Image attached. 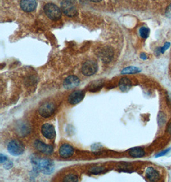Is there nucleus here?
Returning a JSON list of instances; mask_svg holds the SVG:
<instances>
[{
	"mask_svg": "<svg viewBox=\"0 0 171 182\" xmlns=\"http://www.w3.org/2000/svg\"><path fill=\"white\" fill-rule=\"evenodd\" d=\"M31 162L35 171L41 172L44 175H50L54 171V163L48 158H39L35 155H32Z\"/></svg>",
	"mask_w": 171,
	"mask_h": 182,
	"instance_id": "f257e3e1",
	"label": "nucleus"
},
{
	"mask_svg": "<svg viewBox=\"0 0 171 182\" xmlns=\"http://www.w3.org/2000/svg\"><path fill=\"white\" fill-rule=\"evenodd\" d=\"M7 150L9 154L13 156H19L23 154L25 146L21 142L18 140H12L10 141L7 146Z\"/></svg>",
	"mask_w": 171,
	"mask_h": 182,
	"instance_id": "f03ea898",
	"label": "nucleus"
},
{
	"mask_svg": "<svg viewBox=\"0 0 171 182\" xmlns=\"http://www.w3.org/2000/svg\"><path fill=\"white\" fill-rule=\"evenodd\" d=\"M44 10L46 15L52 20H58L62 16L61 10L55 4H46L44 7Z\"/></svg>",
	"mask_w": 171,
	"mask_h": 182,
	"instance_id": "7ed1b4c3",
	"label": "nucleus"
},
{
	"mask_svg": "<svg viewBox=\"0 0 171 182\" xmlns=\"http://www.w3.org/2000/svg\"><path fill=\"white\" fill-rule=\"evenodd\" d=\"M98 65L97 63L92 60H88L85 62L82 68V72L85 76H90L94 75L97 70Z\"/></svg>",
	"mask_w": 171,
	"mask_h": 182,
	"instance_id": "20e7f679",
	"label": "nucleus"
},
{
	"mask_svg": "<svg viewBox=\"0 0 171 182\" xmlns=\"http://www.w3.org/2000/svg\"><path fill=\"white\" fill-rule=\"evenodd\" d=\"M55 110V106L52 102H44L39 108V113L43 118H47L51 116Z\"/></svg>",
	"mask_w": 171,
	"mask_h": 182,
	"instance_id": "39448f33",
	"label": "nucleus"
},
{
	"mask_svg": "<svg viewBox=\"0 0 171 182\" xmlns=\"http://www.w3.org/2000/svg\"><path fill=\"white\" fill-rule=\"evenodd\" d=\"M97 55L104 63H109L113 58L114 52L110 47H105L97 51Z\"/></svg>",
	"mask_w": 171,
	"mask_h": 182,
	"instance_id": "423d86ee",
	"label": "nucleus"
},
{
	"mask_svg": "<svg viewBox=\"0 0 171 182\" xmlns=\"http://www.w3.org/2000/svg\"><path fill=\"white\" fill-rule=\"evenodd\" d=\"M61 10L65 15L69 17H73L77 14V9L73 3L65 0L61 3Z\"/></svg>",
	"mask_w": 171,
	"mask_h": 182,
	"instance_id": "0eeeda50",
	"label": "nucleus"
},
{
	"mask_svg": "<svg viewBox=\"0 0 171 182\" xmlns=\"http://www.w3.org/2000/svg\"><path fill=\"white\" fill-rule=\"evenodd\" d=\"M34 146L40 152L44 154L51 155L53 152V148L52 145H46L39 140L35 141Z\"/></svg>",
	"mask_w": 171,
	"mask_h": 182,
	"instance_id": "6e6552de",
	"label": "nucleus"
},
{
	"mask_svg": "<svg viewBox=\"0 0 171 182\" xmlns=\"http://www.w3.org/2000/svg\"><path fill=\"white\" fill-rule=\"evenodd\" d=\"M85 97V92L82 90H76L70 94L68 98V102L73 105L79 103Z\"/></svg>",
	"mask_w": 171,
	"mask_h": 182,
	"instance_id": "1a4fd4ad",
	"label": "nucleus"
},
{
	"mask_svg": "<svg viewBox=\"0 0 171 182\" xmlns=\"http://www.w3.org/2000/svg\"><path fill=\"white\" fill-rule=\"evenodd\" d=\"M41 132L43 135L48 139H53L56 136L54 127L49 124H45L42 126Z\"/></svg>",
	"mask_w": 171,
	"mask_h": 182,
	"instance_id": "9d476101",
	"label": "nucleus"
},
{
	"mask_svg": "<svg viewBox=\"0 0 171 182\" xmlns=\"http://www.w3.org/2000/svg\"><path fill=\"white\" fill-rule=\"evenodd\" d=\"M74 150L72 146L69 144H64L59 149V155L62 158H69L73 155Z\"/></svg>",
	"mask_w": 171,
	"mask_h": 182,
	"instance_id": "9b49d317",
	"label": "nucleus"
},
{
	"mask_svg": "<svg viewBox=\"0 0 171 182\" xmlns=\"http://www.w3.org/2000/svg\"><path fill=\"white\" fill-rule=\"evenodd\" d=\"M79 79L75 76H70L67 77L64 81L65 88L70 89L76 88L79 84Z\"/></svg>",
	"mask_w": 171,
	"mask_h": 182,
	"instance_id": "f8f14e48",
	"label": "nucleus"
},
{
	"mask_svg": "<svg viewBox=\"0 0 171 182\" xmlns=\"http://www.w3.org/2000/svg\"><path fill=\"white\" fill-rule=\"evenodd\" d=\"M20 6L25 12H30L36 8L37 2L36 0H21Z\"/></svg>",
	"mask_w": 171,
	"mask_h": 182,
	"instance_id": "ddd939ff",
	"label": "nucleus"
},
{
	"mask_svg": "<svg viewBox=\"0 0 171 182\" xmlns=\"http://www.w3.org/2000/svg\"><path fill=\"white\" fill-rule=\"evenodd\" d=\"M146 176L150 181H156L160 179V174L153 167H148L146 171Z\"/></svg>",
	"mask_w": 171,
	"mask_h": 182,
	"instance_id": "4468645a",
	"label": "nucleus"
},
{
	"mask_svg": "<svg viewBox=\"0 0 171 182\" xmlns=\"http://www.w3.org/2000/svg\"><path fill=\"white\" fill-rule=\"evenodd\" d=\"M119 86L123 92H126L132 87V81L128 77H123L119 80Z\"/></svg>",
	"mask_w": 171,
	"mask_h": 182,
	"instance_id": "2eb2a0df",
	"label": "nucleus"
},
{
	"mask_svg": "<svg viewBox=\"0 0 171 182\" xmlns=\"http://www.w3.org/2000/svg\"><path fill=\"white\" fill-rule=\"evenodd\" d=\"M129 155L133 158H140L145 155V151L142 148L135 147L129 150Z\"/></svg>",
	"mask_w": 171,
	"mask_h": 182,
	"instance_id": "dca6fc26",
	"label": "nucleus"
},
{
	"mask_svg": "<svg viewBox=\"0 0 171 182\" xmlns=\"http://www.w3.org/2000/svg\"><path fill=\"white\" fill-rule=\"evenodd\" d=\"M140 72V69L136 67H128L124 68L122 70V74H136Z\"/></svg>",
	"mask_w": 171,
	"mask_h": 182,
	"instance_id": "f3484780",
	"label": "nucleus"
},
{
	"mask_svg": "<svg viewBox=\"0 0 171 182\" xmlns=\"http://www.w3.org/2000/svg\"><path fill=\"white\" fill-rule=\"evenodd\" d=\"M106 169L105 167H101V166H96V167H94L91 169H89V172L91 174L93 175H97V174H100V173H103L104 172H105Z\"/></svg>",
	"mask_w": 171,
	"mask_h": 182,
	"instance_id": "a211bd4d",
	"label": "nucleus"
},
{
	"mask_svg": "<svg viewBox=\"0 0 171 182\" xmlns=\"http://www.w3.org/2000/svg\"><path fill=\"white\" fill-rule=\"evenodd\" d=\"M150 33V30L148 28L143 26L141 27L139 29V34L140 36L143 38H147Z\"/></svg>",
	"mask_w": 171,
	"mask_h": 182,
	"instance_id": "6ab92c4d",
	"label": "nucleus"
},
{
	"mask_svg": "<svg viewBox=\"0 0 171 182\" xmlns=\"http://www.w3.org/2000/svg\"><path fill=\"white\" fill-rule=\"evenodd\" d=\"M102 86H103V83L101 81H100V80H97V81H96L92 83L91 86L90 87V91L92 92H97V91H98L102 87Z\"/></svg>",
	"mask_w": 171,
	"mask_h": 182,
	"instance_id": "aec40b11",
	"label": "nucleus"
},
{
	"mask_svg": "<svg viewBox=\"0 0 171 182\" xmlns=\"http://www.w3.org/2000/svg\"><path fill=\"white\" fill-rule=\"evenodd\" d=\"M64 181H70V182H74L78 181V176L73 174L67 175L64 178Z\"/></svg>",
	"mask_w": 171,
	"mask_h": 182,
	"instance_id": "412c9836",
	"label": "nucleus"
},
{
	"mask_svg": "<svg viewBox=\"0 0 171 182\" xmlns=\"http://www.w3.org/2000/svg\"><path fill=\"white\" fill-rule=\"evenodd\" d=\"M2 164H3V167H4L5 169H11V168L12 167V166H13V163H12V162L11 160H8V158L4 162H3Z\"/></svg>",
	"mask_w": 171,
	"mask_h": 182,
	"instance_id": "4be33fe9",
	"label": "nucleus"
},
{
	"mask_svg": "<svg viewBox=\"0 0 171 182\" xmlns=\"http://www.w3.org/2000/svg\"><path fill=\"white\" fill-rule=\"evenodd\" d=\"M170 46V43L166 42L162 47L160 48V52H161V53H164L165 50H167L169 48Z\"/></svg>",
	"mask_w": 171,
	"mask_h": 182,
	"instance_id": "5701e85b",
	"label": "nucleus"
},
{
	"mask_svg": "<svg viewBox=\"0 0 171 182\" xmlns=\"http://www.w3.org/2000/svg\"><path fill=\"white\" fill-rule=\"evenodd\" d=\"M165 15L168 18H171V4L166 9Z\"/></svg>",
	"mask_w": 171,
	"mask_h": 182,
	"instance_id": "b1692460",
	"label": "nucleus"
},
{
	"mask_svg": "<svg viewBox=\"0 0 171 182\" xmlns=\"http://www.w3.org/2000/svg\"><path fill=\"white\" fill-rule=\"evenodd\" d=\"M170 148H168V149H166L165 150H164L163 151H162V152L159 153L158 155H156V157H162V156H164L165 155H166L169 151H170Z\"/></svg>",
	"mask_w": 171,
	"mask_h": 182,
	"instance_id": "393cba45",
	"label": "nucleus"
},
{
	"mask_svg": "<svg viewBox=\"0 0 171 182\" xmlns=\"http://www.w3.org/2000/svg\"><path fill=\"white\" fill-rule=\"evenodd\" d=\"M7 159V157L2 154L1 157H0V162H1V164H3Z\"/></svg>",
	"mask_w": 171,
	"mask_h": 182,
	"instance_id": "a878e982",
	"label": "nucleus"
},
{
	"mask_svg": "<svg viewBox=\"0 0 171 182\" xmlns=\"http://www.w3.org/2000/svg\"><path fill=\"white\" fill-rule=\"evenodd\" d=\"M140 58H142V59H144V60H145V59H147V56H146V55L144 53L141 54V55H140Z\"/></svg>",
	"mask_w": 171,
	"mask_h": 182,
	"instance_id": "bb28decb",
	"label": "nucleus"
},
{
	"mask_svg": "<svg viewBox=\"0 0 171 182\" xmlns=\"http://www.w3.org/2000/svg\"><path fill=\"white\" fill-rule=\"evenodd\" d=\"M167 131L169 132V133H170L171 134V124H170L167 127Z\"/></svg>",
	"mask_w": 171,
	"mask_h": 182,
	"instance_id": "cd10ccee",
	"label": "nucleus"
},
{
	"mask_svg": "<svg viewBox=\"0 0 171 182\" xmlns=\"http://www.w3.org/2000/svg\"><path fill=\"white\" fill-rule=\"evenodd\" d=\"M65 1H66V2H71V3H74L76 0H65Z\"/></svg>",
	"mask_w": 171,
	"mask_h": 182,
	"instance_id": "c85d7f7f",
	"label": "nucleus"
},
{
	"mask_svg": "<svg viewBox=\"0 0 171 182\" xmlns=\"http://www.w3.org/2000/svg\"><path fill=\"white\" fill-rule=\"evenodd\" d=\"M92 2H100L101 1V0H91Z\"/></svg>",
	"mask_w": 171,
	"mask_h": 182,
	"instance_id": "c756f323",
	"label": "nucleus"
}]
</instances>
